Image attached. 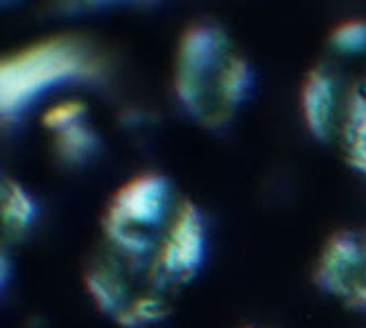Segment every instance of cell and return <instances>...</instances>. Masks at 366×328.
<instances>
[{"label": "cell", "instance_id": "8992f818", "mask_svg": "<svg viewBox=\"0 0 366 328\" xmlns=\"http://www.w3.org/2000/svg\"><path fill=\"white\" fill-rule=\"evenodd\" d=\"M42 125L53 134L55 153L66 164H84L99 151V136L88 123L84 101H61L49 108Z\"/></svg>", "mask_w": 366, "mask_h": 328}, {"label": "cell", "instance_id": "6da1fadb", "mask_svg": "<svg viewBox=\"0 0 366 328\" xmlns=\"http://www.w3.org/2000/svg\"><path fill=\"white\" fill-rule=\"evenodd\" d=\"M207 252L209 227L197 204L169 175L139 173L104 206L81 280L110 322L152 328L174 313Z\"/></svg>", "mask_w": 366, "mask_h": 328}, {"label": "cell", "instance_id": "5b68a950", "mask_svg": "<svg viewBox=\"0 0 366 328\" xmlns=\"http://www.w3.org/2000/svg\"><path fill=\"white\" fill-rule=\"evenodd\" d=\"M314 285L351 311H366V225L340 227L314 260Z\"/></svg>", "mask_w": 366, "mask_h": 328}, {"label": "cell", "instance_id": "ba28073f", "mask_svg": "<svg viewBox=\"0 0 366 328\" xmlns=\"http://www.w3.org/2000/svg\"><path fill=\"white\" fill-rule=\"evenodd\" d=\"M252 328H254V326H252Z\"/></svg>", "mask_w": 366, "mask_h": 328}, {"label": "cell", "instance_id": "52a82bcc", "mask_svg": "<svg viewBox=\"0 0 366 328\" xmlns=\"http://www.w3.org/2000/svg\"><path fill=\"white\" fill-rule=\"evenodd\" d=\"M38 217V206L24 186L11 178L3 182V232L9 241H20Z\"/></svg>", "mask_w": 366, "mask_h": 328}, {"label": "cell", "instance_id": "7a4b0ae2", "mask_svg": "<svg viewBox=\"0 0 366 328\" xmlns=\"http://www.w3.org/2000/svg\"><path fill=\"white\" fill-rule=\"evenodd\" d=\"M310 134L366 178V20L329 31L301 86Z\"/></svg>", "mask_w": 366, "mask_h": 328}, {"label": "cell", "instance_id": "3957f363", "mask_svg": "<svg viewBox=\"0 0 366 328\" xmlns=\"http://www.w3.org/2000/svg\"><path fill=\"white\" fill-rule=\"evenodd\" d=\"M172 83L182 112L199 127L217 131L235 121L250 101L254 71L222 24L197 20L178 40Z\"/></svg>", "mask_w": 366, "mask_h": 328}, {"label": "cell", "instance_id": "277c9868", "mask_svg": "<svg viewBox=\"0 0 366 328\" xmlns=\"http://www.w3.org/2000/svg\"><path fill=\"white\" fill-rule=\"evenodd\" d=\"M106 66L97 48L77 36H53L33 42L3 59L0 110L16 116L61 86L94 81Z\"/></svg>", "mask_w": 366, "mask_h": 328}]
</instances>
